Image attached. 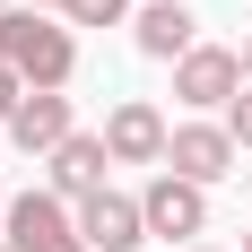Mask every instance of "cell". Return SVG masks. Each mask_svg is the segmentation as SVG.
<instances>
[{
	"label": "cell",
	"mask_w": 252,
	"mask_h": 252,
	"mask_svg": "<svg viewBox=\"0 0 252 252\" xmlns=\"http://www.w3.org/2000/svg\"><path fill=\"white\" fill-rule=\"evenodd\" d=\"M0 61H9L26 87H70L78 78V35H70V18H52V9H9V18H0Z\"/></svg>",
	"instance_id": "obj_1"
},
{
	"label": "cell",
	"mask_w": 252,
	"mask_h": 252,
	"mask_svg": "<svg viewBox=\"0 0 252 252\" xmlns=\"http://www.w3.org/2000/svg\"><path fill=\"white\" fill-rule=\"evenodd\" d=\"M0 244L9 252H87V235H78V209L44 183V191H18V200H9Z\"/></svg>",
	"instance_id": "obj_2"
},
{
	"label": "cell",
	"mask_w": 252,
	"mask_h": 252,
	"mask_svg": "<svg viewBox=\"0 0 252 252\" xmlns=\"http://www.w3.org/2000/svg\"><path fill=\"white\" fill-rule=\"evenodd\" d=\"M165 174H183V183H235L244 174V148H235V130L226 122H174V139H165Z\"/></svg>",
	"instance_id": "obj_3"
},
{
	"label": "cell",
	"mask_w": 252,
	"mask_h": 252,
	"mask_svg": "<svg viewBox=\"0 0 252 252\" xmlns=\"http://www.w3.org/2000/svg\"><path fill=\"white\" fill-rule=\"evenodd\" d=\"M174 96L191 104V113H226L235 96H244V52H226V44H191L174 61Z\"/></svg>",
	"instance_id": "obj_4"
},
{
	"label": "cell",
	"mask_w": 252,
	"mask_h": 252,
	"mask_svg": "<svg viewBox=\"0 0 252 252\" xmlns=\"http://www.w3.org/2000/svg\"><path fill=\"white\" fill-rule=\"evenodd\" d=\"M78 235H87V252H139L148 244V209H139V191H87L78 200Z\"/></svg>",
	"instance_id": "obj_5"
},
{
	"label": "cell",
	"mask_w": 252,
	"mask_h": 252,
	"mask_svg": "<svg viewBox=\"0 0 252 252\" xmlns=\"http://www.w3.org/2000/svg\"><path fill=\"white\" fill-rule=\"evenodd\" d=\"M139 209H148V235H165V244H183V252H191V235H209V191L183 183V174H165V165H157V183L139 191Z\"/></svg>",
	"instance_id": "obj_6"
},
{
	"label": "cell",
	"mask_w": 252,
	"mask_h": 252,
	"mask_svg": "<svg viewBox=\"0 0 252 252\" xmlns=\"http://www.w3.org/2000/svg\"><path fill=\"white\" fill-rule=\"evenodd\" d=\"M165 113L157 104H139V96H122L113 113H104V148H113V165H165Z\"/></svg>",
	"instance_id": "obj_7"
},
{
	"label": "cell",
	"mask_w": 252,
	"mask_h": 252,
	"mask_svg": "<svg viewBox=\"0 0 252 252\" xmlns=\"http://www.w3.org/2000/svg\"><path fill=\"white\" fill-rule=\"evenodd\" d=\"M44 165H52V191L78 209L87 191H104V174H113V148H104V130H70V139L44 157Z\"/></svg>",
	"instance_id": "obj_8"
},
{
	"label": "cell",
	"mask_w": 252,
	"mask_h": 252,
	"mask_svg": "<svg viewBox=\"0 0 252 252\" xmlns=\"http://www.w3.org/2000/svg\"><path fill=\"white\" fill-rule=\"evenodd\" d=\"M70 130L78 122H70V96H61V87H26V104L9 113V148L18 157H52Z\"/></svg>",
	"instance_id": "obj_9"
},
{
	"label": "cell",
	"mask_w": 252,
	"mask_h": 252,
	"mask_svg": "<svg viewBox=\"0 0 252 252\" xmlns=\"http://www.w3.org/2000/svg\"><path fill=\"white\" fill-rule=\"evenodd\" d=\"M130 44L148 52V61H183V52L200 44V18H191L183 0H139V18H130Z\"/></svg>",
	"instance_id": "obj_10"
},
{
	"label": "cell",
	"mask_w": 252,
	"mask_h": 252,
	"mask_svg": "<svg viewBox=\"0 0 252 252\" xmlns=\"http://www.w3.org/2000/svg\"><path fill=\"white\" fill-rule=\"evenodd\" d=\"M130 0H70V26H122Z\"/></svg>",
	"instance_id": "obj_11"
},
{
	"label": "cell",
	"mask_w": 252,
	"mask_h": 252,
	"mask_svg": "<svg viewBox=\"0 0 252 252\" xmlns=\"http://www.w3.org/2000/svg\"><path fill=\"white\" fill-rule=\"evenodd\" d=\"M226 130H235V148H244V157H252V87H244V96H235V104H226Z\"/></svg>",
	"instance_id": "obj_12"
},
{
	"label": "cell",
	"mask_w": 252,
	"mask_h": 252,
	"mask_svg": "<svg viewBox=\"0 0 252 252\" xmlns=\"http://www.w3.org/2000/svg\"><path fill=\"white\" fill-rule=\"evenodd\" d=\"M18 104H26V78L0 61V130H9V113H18Z\"/></svg>",
	"instance_id": "obj_13"
},
{
	"label": "cell",
	"mask_w": 252,
	"mask_h": 252,
	"mask_svg": "<svg viewBox=\"0 0 252 252\" xmlns=\"http://www.w3.org/2000/svg\"><path fill=\"white\" fill-rule=\"evenodd\" d=\"M26 9H52V18H70V0H26Z\"/></svg>",
	"instance_id": "obj_14"
},
{
	"label": "cell",
	"mask_w": 252,
	"mask_h": 252,
	"mask_svg": "<svg viewBox=\"0 0 252 252\" xmlns=\"http://www.w3.org/2000/svg\"><path fill=\"white\" fill-rule=\"evenodd\" d=\"M244 87H252V35H244Z\"/></svg>",
	"instance_id": "obj_15"
},
{
	"label": "cell",
	"mask_w": 252,
	"mask_h": 252,
	"mask_svg": "<svg viewBox=\"0 0 252 252\" xmlns=\"http://www.w3.org/2000/svg\"><path fill=\"white\" fill-rule=\"evenodd\" d=\"M9 200H18V191H0V218H9Z\"/></svg>",
	"instance_id": "obj_16"
},
{
	"label": "cell",
	"mask_w": 252,
	"mask_h": 252,
	"mask_svg": "<svg viewBox=\"0 0 252 252\" xmlns=\"http://www.w3.org/2000/svg\"><path fill=\"white\" fill-rule=\"evenodd\" d=\"M191 252H218V244H191Z\"/></svg>",
	"instance_id": "obj_17"
},
{
	"label": "cell",
	"mask_w": 252,
	"mask_h": 252,
	"mask_svg": "<svg viewBox=\"0 0 252 252\" xmlns=\"http://www.w3.org/2000/svg\"><path fill=\"white\" fill-rule=\"evenodd\" d=\"M244 252H252V226H244Z\"/></svg>",
	"instance_id": "obj_18"
},
{
	"label": "cell",
	"mask_w": 252,
	"mask_h": 252,
	"mask_svg": "<svg viewBox=\"0 0 252 252\" xmlns=\"http://www.w3.org/2000/svg\"><path fill=\"white\" fill-rule=\"evenodd\" d=\"M0 18H9V0H0Z\"/></svg>",
	"instance_id": "obj_19"
},
{
	"label": "cell",
	"mask_w": 252,
	"mask_h": 252,
	"mask_svg": "<svg viewBox=\"0 0 252 252\" xmlns=\"http://www.w3.org/2000/svg\"><path fill=\"white\" fill-rule=\"evenodd\" d=\"M0 252H9V244H0Z\"/></svg>",
	"instance_id": "obj_20"
}]
</instances>
